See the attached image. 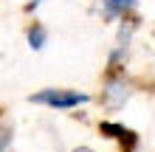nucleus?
I'll list each match as a JSON object with an SVG mask.
<instances>
[{"instance_id": "nucleus-3", "label": "nucleus", "mask_w": 155, "mask_h": 152, "mask_svg": "<svg viewBox=\"0 0 155 152\" xmlns=\"http://www.w3.org/2000/svg\"><path fill=\"white\" fill-rule=\"evenodd\" d=\"M99 132H102V135H107V138H113L124 152H135V149H138V144H141L138 132L130 130V127H124L121 121H110V118H107V121L99 124Z\"/></svg>"}, {"instance_id": "nucleus-5", "label": "nucleus", "mask_w": 155, "mask_h": 152, "mask_svg": "<svg viewBox=\"0 0 155 152\" xmlns=\"http://www.w3.org/2000/svg\"><path fill=\"white\" fill-rule=\"evenodd\" d=\"M25 42H28L31 51H42L48 45V28H45L42 23H31L28 28H25Z\"/></svg>"}, {"instance_id": "nucleus-6", "label": "nucleus", "mask_w": 155, "mask_h": 152, "mask_svg": "<svg viewBox=\"0 0 155 152\" xmlns=\"http://www.w3.org/2000/svg\"><path fill=\"white\" fill-rule=\"evenodd\" d=\"M0 152H12V124L3 121L0 127Z\"/></svg>"}, {"instance_id": "nucleus-7", "label": "nucleus", "mask_w": 155, "mask_h": 152, "mask_svg": "<svg viewBox=\"0 0 155 152\" xmlns=\"http://www.w3.org/2000/svg\"><path fill=\"white\" fill-rule=\"evenodd\" d=\"M42 3H45V0H28V3H25V11H28V14H31V11H37Z\"/></svg>"}, {"instance_id": "nucleus-4", "label": "nucleus", "mask_w": 155, "mask_h": 152, "mask_svg": "<svg viewBox=\"0 0 155 152\" xmlns=\"http://www.w3.org/2000/svg\"><path fill=\"white\" fill-rule=\"evenodd\" d=\"M138 0H99V14L104 23H121L127 17H135Z\"/></svg>"}, {"instance_id": "nucleus-1", "label": "nucleus", "mask_w": 155, "mask_h": 152, "mask_svg": "<svg viewBox=\"0 0 155 152\" xmlns=\"http://www.w3.org/2000/svg\"><path fill=\"white\" fill-rule=\"evenodd\" d=\"M133 93H135V85H133V79L124 73V70H118V73H107L104 76V82H102V93H99V102H102L104 110H121V107L133 99Z\"/></svg>"}, {"instance_id": "nucleus-2", "label": "nucleus", "mask_w": 155, "mask_h": 152, "mask_svg": "<svg viewBox=\"0 0 155 152\" xmlns=\"http://www.w3.org/2000/svg\"><path fill=\"white\" fill-rule=\"evenodd\" d=\"M28 102L51 107V110H76V107H85L90 102V96L82 90H71V87H42V90L28 96Z\"/></svg>"}, {"instance_id": "nucleus-8", "label": "nucleus", "mask_w": 155, "mask_h": 152, "mask_svg": "<svg viewBox=\"0 0 155 152\" xmlns=\"http://www.w3.org/2000/svg\"><path fill=\"white\" fill-rule=\"evenodd\" d=\"M71 152H93L90 147H76V149H71Z\"/></svg>"}]
</instances>
